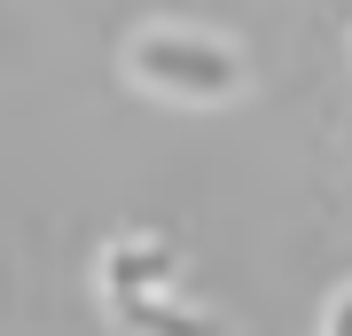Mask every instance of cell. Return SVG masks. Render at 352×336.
<instances>
[{"label":"cell","mask_w":352,"mask_h":336,"mask_svg":"<svg viewBox=\"0 0 352 336\" xmlns=\"http://www.w3.org/2000/svg\"><path fill=\"white\" fill-rule=\"evenodd\" d=\"M180 282H188V258L164 235H118V243H102V258H94L102 313L126 336H235L219 313L180 298Z\"/></svg>","instance_id":"7a4b0ae2"},{"label":"cell","mask_w":352,"mask_h":336,"mask_svg":"<svg viewBox=\"0 0 352 336\" xmlns=\"http://www.w3.org/2000/svg\"><path fill=\"white\" fill-rule=\"evenodd\" d=\"M314 336H352V282L329 289V305H321V328Z\"/></svg>","instance_id":"3957f363"},{"label":"cell","mask_w":352,"mask_h":336,"mask_svg":"<svg viewBox=\"0 0 352 336\" xmlns=\"http://www.w3.org/2000/svg\"><path fill=\"white\" fill-rule=\"evenodd\" d=\"M118 78L149 102H180V110H219V102L251 94V55L235 39L180 24V16H149L118 39Z\"/></svg>","instance_id":"6da1fadb"}]
</instances>
